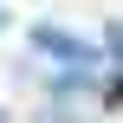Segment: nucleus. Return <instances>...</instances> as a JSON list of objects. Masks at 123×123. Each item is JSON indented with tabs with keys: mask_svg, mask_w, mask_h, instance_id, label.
<instances>
[{
	"mask_svg": "<svg viewBox=\"0 0 123 123\" xmlns=\"http://www.w3.org/2000/svg\"><path fill=\"white\" fill-rule=\"evenodd\" d=\"M52 123H91V110H84V104H65V97H58V110H52Z\"/></svg>",
	"mask_w": 123,
	"mask_h": 123,
	"instance_id": "nucleus-1",
	"label": "nucleus"
},
{
	"mask_svg": "<svg viewBox=\"0 0 123 123\" xmlns=\"http://www.w3.org/2000/svg\"><path fill=\"white\" fill-rule=\"evenodd\" d=\"M104 45H110V58L123 65V26H110V32H104Z\"/></svg>",
	"mask_w": 123,
	"mask_h": 123,
	"instance_id": "nucleus-2",
	"label": "nucleus"
},
{
	"mask_svg": "<svg viewBox=\"0 0 123 123\" xmlns=\"http://www.w3.org/2000/svg\"><path fill=\"white\" fill-rule=\"evenodd\" d=\"M0 19H6V13H0Z\"/></svg>",
	"mask_w": 123,
	"mask_h": 123,
	"instance_id": "nucleus-3",
	"label": "nucleus"
}]
</instances>
